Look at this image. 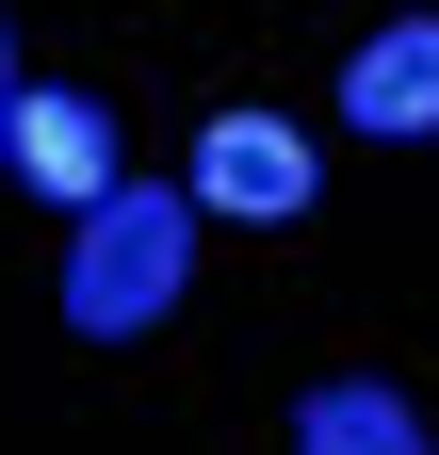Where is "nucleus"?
I'll return each mask as SVG.
<instances>
[{
  "label": "nucleus",
  "mask_w": 439,
  "mask_h": 455,
  "mask_svg": "<svg viewBox=\"0 0 439 455\" xmlns=\"http://www.w3.org/2000/svg\"><path fill=\"white\" fill-rule=\"evenodd\" d=\"M342 114H358V131H439V17H391V33H374L358 49V66H342Z\"/></svg>",
  "instance_id": "nucleus-4"
},
{
  "label": "nucleus",
  "mask_w": 439,
  "mask_h": 455,
  "mask_svg": "<svg viewBox=\"0 0 439 455\" xmlns=\"http://www.w3.org/2000/svg\"><path fill=\"white\" fill-rule=\"evenodd\" d=\"M0 114H17V49H0Z\"/></svg>",
  "instance_id": "nucleus-6"
},
{
  "label": "nucleus",
  "mask_w": 439,
  "mask_h": 455,
  "mask_svg": "<svg viewBox=\"0 0 439 455\" xmlns=\"http://www.w3.org/2000/svg\"><path fill=\"white\" fill-rule=\"evenodd\" d=\"M196 212H212V196L115 180V196L82 212V244H66V325H82V341H147L163 309H180V276H196Z\"/></svg>",
  "instance_id": "nucleus-1"
},
{
  "label": "nucleus",
  "mask_w": 439,
  "mask_h": 455,
  "mask_svg": "<svg viewBox=\"0 0 439 455\" xmlns=\"http://www.w3.org/2000/svg\"><path fill=\"white\" fill-rule=\"evenodd\" d=\"M293 455H423V407L374 390V374H325L309 407H293Z\"/></svg>",
  "instance_id": "nucleus-5"
},
{
  "label": "nucleus",
  "mask_w": 439,
  "mask_h": 455,
  "mask_svg": "<svg viewBox=\"0 0 439 455\" xmlns=\"http://www.w3.org/2000/svg\"><path fill=\"white\" fill-rule=\"evenodd\" d=\"M196 196L244 212V228H293V212L325 196V163H309L293 114H212V131H196Z\"/></svg>",
  "instance_id": "nucleus-2"
},
{
  "label": "nucleus",
  "mask_w": 439,
  "mask_h": 455,
  "mask_svg": "<svg viewBox=\"0 0 439 455\" xmlns=\"http://www.w3.org/2000/svg\"><path fill=\"white\" fill-rule=\"evenodd\" d=\"M0 163L49 196V212H98L115 196V114L66 98V82H17V114H0Z\"/></svg>",
  "instance_id": "nucleus-3"
}]
</instances>
